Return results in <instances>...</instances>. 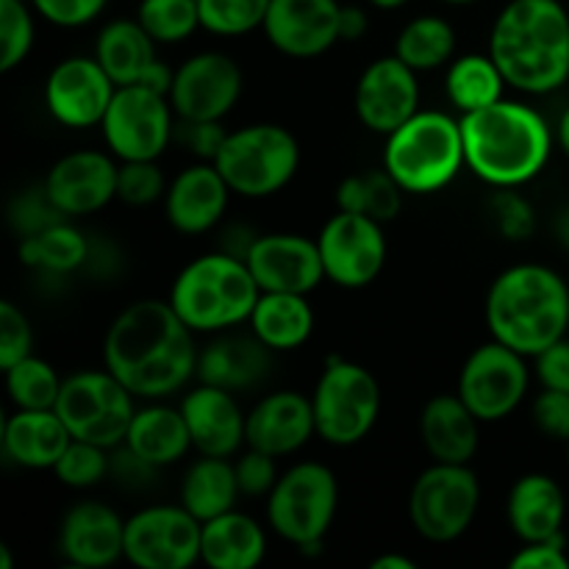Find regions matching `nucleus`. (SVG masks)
Segmentation results:
<instances>
[{
  "mask_svg": "<svg viewBox=\"0 0 569 569\" xmlns=\"http://www.w3.org/2000/svg\"><path fill=\"white\" fill-rule=\"evenodd\" d=\"M114 92L117 83L94 56H70L50 70L44 81V106L59 126L83 131L100 126Z\"/></svg>",
  "mask_w": 569,
  "mask_h": 569,
  "instance_id": "17",
  "label": "nucleus"
},
{
  "mask_svg": "<svg viewBox=\"0 0 569 569\" xmlns=\"http://www.w3.org/2000/svg\"><path fill=\"white\" fill-rule=\"evenodd\" d=\"M537 361V378L545 389H561L569 392V339H559L542 353L533 356Z\"/></svg>",
  "mask_w": 569,
  "mask_h": 569,
  "instance_id": "53",
  "label": "nucleus"
},
{
  "mask_svg": "<svg viewBox=\"0 0 569 569\" xmlns=\"http://www.w3.org/2000/svg\"><path fill=\"white\" fill-rule=\"evenodd\" d=\"M478 417L459 395H437L420 415V437L428 456L442 465H470L478 453Z\"/></svg>",
  "mask_w": 569,
  "mask_h": 569,
  "instance_id": "29",
  "label": "nucleus"
},
{
  "mask_svg": "<svg viewBox=\"0 0 569 569\" xmlns=\"http://www.w3.org/2000/svg\"><path fill=\"white\" fill-rule=\"evenodd\" d=\"M122 445L153 470L176 465L192 450V437H189L181 406L172 409V406L156 403L137 409Z\"/></svg>",
  "mask_w": 569,
  "mask_h": 569,
  "instance_id": "32",
  "label": "nucleus"
},
{
  "mask_svg": "<svg viewBox=\"0 0 569 569\" xmlns=\"http://www.w3.org/2000/svg\"><path fill=\"white\" fill-rule=\"evenodd\" d=\"M181 142L187 144L189 153H194L203 161H214V156L220 153L222 142H226L228 131L222 128V120L211 122H181V131H178Z\"/></svg>",
  "mask_w": 569,
  "mask_h": 569,
  "instance_id": "52",
  "label": "nucleus"
},
{
  "mask_svg": "<svg viewBox=\"0 0 569 569\" xmlns=\"http://www.w3.org/2000/svg\"><path fill=\"white\" fill-rule=\"evenodd\" d=\"M117 170L120 164L109 153L76 150L50 167L44 192L64 217L94 214L117 198Z\"/></svg>",
  "mask_w": 569,
  "mask_h": 569,
  "instance_id": "21",
  "label": "nucleus"
},
{
  "mask_svg": "<svg viewBox=\"0 0 569 569\" xmlns=\"http://www.w3.org/2000/svg\"><path fill=\"white\" fill-rule=\"evenodd\" d=\"M531 420L548 439L569 442V392L542 387V392L533 398Z\"/></svg>",
  "mask_w": 569,
  "mask_h": 569,
  "instance_id": "48",
  "label": "nucleus"
},
{
  "mask_svg": "<svg viewBox=\"0 0 569 569\" xmlns=\"http://www.w3.org/2000/svg\"><path fill=\"white\" fill-rule=\"evenodd\" d=\"M478 506H481V483L470 465L433 461L411 487L409 520L422 539L448 545L470 531Z\"/></svg>",
  "mask_w": 569,
  "mask_h": 569,
  "instance_id": "11",
  "label": "nucleus"
},
{
  "mask_svg": "<svg viewBox=\"0 0 569 569\" xmlns=\"http://www.w3.org/2000/svg\"><path fill=\"white\" fill-rule=\"evenodd\" d=\"M339 509V483L320 461H300L278 476L267 495V522L303 553L320 548Z\"/></svg>",
  "mask_w": 569,
  "mask_h": 569,
  "instance_id": "8",
  "label": "nucleus"
},
{
  "mask_svg": "<svg viewBox=\"0 0 569 569\" xmlns=\"http://www.w3.org/2000/svg\"><path fill=\"white\" fill-rule=\"evenodd\" d=\"M261 289L248 261L220 250L189 261L170 289V306L194 333H220L250 317Z\"/></svg>",
  "mask_w": 569,
  "mask_h": 569,
  "instance_id": "5",
  "label": "nucleus"
},
{
  "mask_svg": "<svg viewBox=\"0 0 569 569\" xmlns=\"http://www.w3.org/2000/svg\"><path fill=\"white\" fill-rule=\"evenodd\" d=\"M59 550L76 567L114 565L126 559V520L100 500H81L61 520Z\"/></svg>",
  "mask_w": 569,
  "mask_h": 569,
  "instance_id": "23",
  "label": "nucleus"
},
{
  "mask_svg": "<svg viewBox=\"0 0 569 569\" xmlns=\"http://www.w3.org/2000/svg\"><path fill=\"white\" fill-rule=\"evenodd\" d=\"M465 164L461 120L445 111H417L389 133L383 148V167L411 194L439 192Z\"/></svg>",
  "mask_w": 569,
  "mask_h": 569,
  "instance_id": "6",
  "label": "nucleus"
},
{
  "mask_svg": "<svg viewBox=\"0 0 569 569\" xmlns=\"http://www.w3.org/2000/svg\"><path fill=\"white\" fill-rule=\"evenodd\" d=\"M403 192L406 189L389 176L387 167H381V170L359 172V176L345 178L337 189V206L339 211H350V214H365L378 222H389L403 209Z\"/></svg>",
  "mask_w": 569,
  "mask_h": 569,
  "instance_id": "38",
  "label": "nucleus"
},
{
  "mask_svg": "<svg viewBox=\"0 0 569 569\" xmlns=\"http://www.w3.org/2000/svg\"><path fill=\"white\" fill-rule=\"evenodd\" d=\"M556 139H559V148L565 150V156L569 159V106L565 109V114H561L559 128H556Z\"/></svg>",
  "mask_w": 569,
  "mask_h": 569,
  "instance_id": "56",
  "label": "nucleus"
},
{
  "mask_svg": "<svg viewBox=\"0 0 569 569\" xmlns=\"http://www.w3.org/2000/svg\"><path fill=\"white\" fill-rule=\"evenodd\" d=\"M487 326L492 339L533 359L567 337V281L545 264L509 267L489 287Z\"/></svg>",
  "mask_w": 569,
  "mask_h": 569,
  "instance_id": "4",
  "label": "nucleus"
},
{
  "mask_svg": "<svg viewBox=\"0 0 569 569\" xmlns=\"http://www.w3.org/2000/svg\"><path fill=\"white\" fill-rule=\"evenodd\" d=\"M170 183L156 161H122L117 170V198L128 206H150L164 198Z\"/></svg>",
  "mask_w": 569,
  "mask_h": 569,
  "instance_id": "44",
  "label": "nucleus"
},
{
  "mask_svg": "<svg viewBox=\"0 0 569 569\" xmlns=\"http://www.w3.org/2000/svg\"><path fill=\"white\" fill-rule=\"evenodd\" d=\"M559 239L569 248V209L561 211L559 217Z\"/></svg>",
  "mask_w": 569,
  "mask_h": 569,
  "instance_id": "58",
  "label": "nucleus"
},
{
  "mask_svg": "<svg viewBox=\"0 0 569 569\" xmlns=\"http://www.w3.org/2000/svg\"><path fill=\"white\" fill-rule=\"evenodd\" d=\"M33 48V17L26 0H0V72H11Z\"/></svg>",
  "mask_w": 569,
  "mask_h": 569,
  "instance_id": "42",
  "label": "nucleus"
},
{
  "mask_svg": "<svg viewBox=\"0 0 569 569\" xmlns=\"http://www.w3.org/2000/svg\"><path fill=\"white\" fill-rule=\"evenodd\" d=\"M267 556V533L253 517L231 509L203 522L200 561L211 569H256Z\"/></svg>",
  "mask_w": 569,
  "mask_h": 569,
  "instance_id": "31",
  "label": "nucleus"
},
{
  "mask_svg": "<svg viewBox=\"0 0 569 569\" xmlns=\"http://www.w3.org/2000/svg\"><path fill=\"white\" fill-rule=\"evenodd\" d=\"M311 437H317L311 398L289 389L261 398L244 422V445L276 459L298 453Z\"/></svg>",
  "mask_w": 569,
  "mask_h": 569,
  "instance_id": "24",
  "label": "nucleus"
},
{
  "mask_svg": "<svg viewBox=\"0 0 569 569\" xmlns=\"http://www.w3.org/2000/svg\"><path fill=\"white\" fill-rule=\"evenodd\" d=\"M406 3H409V0H370V6H376V9H381V11L403 9Z\"/></svg>",
  "mask_w": 569,
  "mask_h": 569,
  "instance_id": "57",
  "label": "nucleus"
},
{
  "mask_svg": "<svg viewBox=\"0 0 569 569\" xmlns=\"http://www.w3.org/2000/svg\"><path fill=\"white\" fill-rule=\"evenodd\" d=\"M200 28L217 37H244L264 26L270 0H198Z\"/></svg>",
  "mask_w": 569,
  "mask_h": 569,
  "instance_id": "41",
  "label": "nucleus"
},
{
  "mask_svg": "<svg viewBox=\"0 0 569 569\" xmlns=\"http://www.w3.org/2000/svg\"><path fill=\"white\" fill-rule=\"evenodd\" d=\"M370 567L372 569H415V561L406 559V556H398V553H383V556H378Z\"/></svg>",
  "mask_w": 569,
  "mask_h": 569,
  "instance_id": "55",
  "label": "nucleus"
},
{
  "mask_svg": "<svg viewBox=\"0 0 569 569\" xmlns=\"http://www.w3.org/2000/svg\"><path fill=\"white\" fill-rule=\"evenodd\" d=\"M94 59L100 61L117 87H150L170 92L172 72L156 56V42L139 20H111L94 42Z\"/></svg>",
  "mask_w": 569,
  "mask_h": 569,
  "instance_id": "22",
  "label": "nucleus"
},
{
  "mask_svg": "<svg viewBox=\"0 0 569 569\" xmlns=\"http://www.w3.org/2000/svg\"><path fill=\"white\" fill-rule=\"evenodd\" d=\"M467 167L498 189H517L545 170L553 131L537 109L517 100H495L461 114Z\"/></svg>",
  "mask_w": 569,
  "mask_h": 569,
  "instance_id": "3",
  "label": "nucleus"
},
{
  "mask_svg": "<svg viewBox=\"0 0 569 569\" xmlns=\"http://www.w3.org/2000/svg\"><path fill=\"white\" fill-rule=\"evenodd\" d=\"M272 350L256 333L250 337H220L206 345L198 356L200 383L222 387L228 392L250 389L270 372Z\"/></svg>",
  "mask_w": 569,
  "mask_h": 569,
  "instance_id": "30",
  "label": "nucleus"
},
{
  "mask_svg": "<svg viewBox=\"0 0 569 569\" xmlns=\"http://www.w3.org/2000/svg\"><path fill=\"white\" fill-rule=\"evenodd\" d=\"M442 3H450V6H470V3H476V0H442Z\"/></svg>",
  "mask_w": 569,
  "mask_h": 569,
  "instance_id": "60",
  "label": "nucleus"
},
{
  "mask_svg": "<svg viewBox=\"0 0 569 569\" xmlns=\"http://www.w3.org/2000/svg\"><path fill=\"white\" fill-rule=\"evenodd\" d=\"M503 72H500V67L495 64L489 53L459 56V59L450 61L448 72H445V92H448V100L461 114H470V111H478L500 100L503 98Z\"/></svg>",
  "mask_w": 569,
  "mask_h": 569,
  "instance_id": "35",
  "label": "nucleus"
},
{
  "mask_svg": "<svg viewBox=\"0 0 569 569\" xmlns=\"http://www.w3.org/2000/svg\"><path fill=\"white\" fill-rule=\"evenodd\" d=\"M137 20L156 44H178L200 28L198 0H139Z\"/></svg>",
  "mask_w": 569,
  "mask_h": 569,
  "instance_id": "40",
  "label": "nucleus"
},
{
  "mask_svg": "<svg viewBox=\"0 0 569 569\" xmlns=\"http://www.w3.org/2000/svg\"><path fill=\"white\" fill-rule=\"evenodd\" d=\"M89 259V242L76 226L67 220L53 222V226L42 228V231L22 237L20 244V261L33 270L53 272V276H64V272H76L87 264Z\"/></svg>",
  "mask_w": 569,
  "mask_h": 569,
  "instance_id": "36",
  "label": "nucleus"
},
{
  "mask_svg": "<svg viewBox=\"0 0 569 569\" xmlns=\"http://www.w3.org/2000/svg\"><path fill=\"white\" fill-rule=\"evenodd\" d=\"M367 28H370V20H367L365 9L342 6V14H339V37H342V42H359L367 33Z\"/></svg>",
  "mask_w": 569,
  "mask_h": 569,
  "instance_id": "54",
  "label": "nucleus"
},
{
  "mask_svg": "<svg viewBox=\"0 0 569 569\" xmlns=\"http://www.w3.org/2000/svg\"><path fill=\"white\" fill-rule=\"evenodd\" d=\"M231 194V187L220 176V170L211 161H198V164L178 172L170 187H167V222L178 233H187V237L211 231L226 214Z\"/></svg>",
  "mask_w": 569,
  "mask_h": 569,
  "instance_id": "26",
  "label": "nucleus"
},
{
  "mask_svg": "<svg viewBox=\"0 0 569 569\" xmlns=\"http://www.w3.org/2000/svg\"><path fill=\"white\" fill-rule=\"evenodd\" d=\"M200 531L183 506H150L126 520V559L139 569H189L200 561Z\"/></svg>",
  "mask_w": 569,
  "mask_h": 569,
  "instance_id": "15",
  "label": "nucleus"
},
{
  "mask_svg": "<svg viewBox=\"0 0 569 569\" xmlns=\"http://www.w3.org/2000/svg\"><path fill=\"white\" fill-rule=\"evenodd\" d=\"M109 448H100V445L81 442V439H72L67 445V450L61 453V459L56 461L53 472L64 487L70 489H89L94 483H100L109 472Z\"/></svg>",
  "mask_w": 569,
  "mask_h": 569,
  "instance_id": "43",
  "label": "nucleus"
},
{
  "mask_svg": "<svg viewBox=\"0 0 569 569\" xmlns=\"http://www.w3.org/2000/svg\"><path fill=\"white\" fill-rule=\"evenodd\" d=\"M3 453L26 470H53L56 461L72 442L64 420L56 409H17L3 422Z\"/></svg>",
  "mask_w": 569,
  "mask_h": 569,
  "instance_id": "28",
  "label": "nucleus"
},
{
  "mask_svg": "<svg viewBox=\"0 0 569 569\" xmlns=\"http://www.w3.org/2000/svg\"><path fill=\"white\" fill-rule=\"evenodd\" d=\"M0 569H11V556L6 545H0Z\"/></svg>",
  "mask_w": 569,
  "mask_h": 569,
  "instance_id": "59",
  "label": "nucleus"
},
{
  "mask_svg": "<svg viewBox=\"0 0 569 569\" xmlns=\"http://www.w3.org/2000/svg\"><path fill=\"white\" fill-rule=\"evenodd\" d=\"M250 272L261 292H295L309 295L326 278L317 239L300 233H264L256 237L248 256Z\"/></svg>",
  "mask_w": 569,
  "mask_h": 569,
  "instance_id": "20",
  "label": "nucleus"
},
{
  "mask_svg": "<svg viewBox=\"0 0 569 569\" xmlns=\"http://www.w3.org/2000/svg\"><path fill=\"white\" fill-rule=\"evenodd\" d=\"M133 398L137 395L106 367L81 370L72 372L61 383L56 415L64 420L72 439L100 445V448H120L137 415Z\"/></svg>",
  "mask_w": 569,
  "mask_h": 569,
  "instance_id": "10",
  "label": "nucleus"
},
{
  "mask_svg": "<svg viewBox=\"0 0 569 569\" xmlns=\"http://www.w3.org/2000/svg\"><path fill=\"white\" fill-rule=\"evenodd\" d=\"M33 328L22 309H17L11 300L0 303V370H9L20 359L31 356Z\"/></svg>",
  "mask_w": 569,
  "mask_h": 569,
  "instance_id": "45",
  "label": "nucleus"
},
{
  "mask_svg": "<svg viewBox=\"0 0 569 569\" xmlns=\"http://www.w3.org/2000/svg\"><path fill=\"white\" fill-rule=\"evenodd\" d=\"M109 0H31L33 11L59 28H81L103 14Z\"/></svg>",
  "mask_w": 569,
  "mask_h": 569,
  "instance_id": "50",
  "label": "nucleus"
},
{
  "mask_svg": "<svg viewBox=\"0 0 569 569\" xmlns=\"http://www.w3.org/2000/svg\"><path fill=\"white\" fill-rule=\"evenodd\" d=\"M194 331L170 300H139L114 317L103 339V367L137 398H170L198 376Z\"/></svg>",
  "mask_w": 569,
  "mask_h": 569,
  "instance_id": "1",
  "label": "nucleus"
},
{
  "mask_svg": "<svg viewBox=\"0 0 569 569\" xmlns=\"http://www.w3.org/2000/svg\"><path fill=\"white\" fill-rule=\"evenodd\" d=\"M489 56L509 87L556 92L569 81V11L561 0H509L489 31Z\"/></svg>",
  "mask_w": 569,
  "mask_h": 569,
  "instance_id": "2",
  "label": "nucleus"
},
{
  "mask_svg": "<svg viewBox=\"0 0 569 569\" xmlns=\"http://www.w3.org/2000/svg\"><path fill=\"white\" fill-rule=\"evenodd\" d=\"M233 470H237L239 492L244 498H264L272 492L278 481L276 470V456L261 453V450L248 448L237 461H233Z\"/></svg>",
  "mask_w": 569,
  "mask_h": 569,
  "instance_id": "46",
  "label": "nucleus"
},
{
  "mask_svg": "<svg viewBox=\"0 0 569 569\" xmlns=\"http://www.w3.org/2000/svg\"><path fill=\"white\" fill-rule=\"evenodd\" d=\"M172 111L167 92L150 87H117L100 131L111 156L120 161H156L172 139Z\"/></svg>",
  "mask_w": 569,
  "mask_h": 569,
  "instance_id": "12",
  "label": "nucleus"
},
{
  "mask_svg": "<svg viewBox=\"0 0 569 569\" xmlns=\"http://www.w3.org/2000/svg\"><path fill=\"white\" fill-rule=\"evenodd\" d=\"M244 89L242 67L220 50L194 53L172 72L170 98L172 111L181 122L226 120L239 103Z\"/></svg>",
  "mask_w": 569,
  "mask_h": 569,
  "instance_id": "14",
  "label": "nucleus"
},
{
  "mask_svg": "<svg viewBox=\"0 0 569 569\" xmlns=\"http://www.w3.org/2000/svg\"><path fill=\"white\" fill-rule=\"evenodd\" d=\"M317 437L333 448H353L376 428L381 383L356 361L331 359L311 392Z\"/></svg>",
  "mask_w": 569,
  "mask_h": 569,
  "instance_id": "9",
  "label": "nucleus"
},
{
  "mask_svg": "<svg viewBox=\"0 0 569 569\" xmlns=\"http://www.w3.org/2000/svg\"><path fill=\"white\" fill-rule=\"evenodd\" d=\"M211 164L220 170L231 192L239 198H272L298 176L300 144L289 128L276 122H256L239 131H228Z\"/></svg>",
  "mask_w": 569,
  "mask_h": 569,
  "instance_id": "7",
  "label": "nucleus"
},
{
  "mask_svg": "<svg viewBox=\"0 0 569 569\" xmlns=\"http://www.w3.org/2000/svg\"><path fill=\"white\" fill-rule=\"evenodd\" d=\"M339 14V0H270L261 31L278 53L289 59H317L342 42Z\"/></svg>",
  "mask_w": 569,
  "mask_h": 569,
  "instance_id": "19",
  "label": "nucleus"
},
{
  "mask_svg": "<svg viewBox=\"0 0 569 569\" xmlns=\"http://www.w3.org/2000/svg\"><path fill=\"white\" fill-rule=\"evenodd\" d=\"M181 415L187 420L192 448L200 456L231 459L242 450L248 415H242L237 398L228 389L200 383L183 395Z\"/></svg>",
  "mask_w": 569,
  "mask_h": 569,
  "instance_id": "25",
  "label": "nucleus"
},
{
  "mask_svg": "<svg viewBox=\"0 0 569 569\" xmlns=\"http://www.w3.org/2000/svg\"><path fill=\"white\" fill-rule=\"evenodd\" d=\"M239 495L233 461L217 456H200L181 481V506L200 522L231 511Z\"/></svg>",
  "mask_w": 569,
  "mask_h": 569,
  "instance_id": "34",
  "label": "nucleus"
},
{
  "mask_svg": "<svg viewBox=\"0 0 569 569\" xmlns=\"http://www.w3.org/2000/svg\"><path fill=\"white\" fill-rule=\"evenodd\" d=\"M567 465H569V442H567Z\"/></svg>",
  "mask_w": 569,
  "mask_h": 569,
  "instance_id": "61",
  "label": "nucleus"
},
{
  "mask_svg": "<svg viewBox=\"0 0 569 569\" xmlns=\"http://www.w3.org/2000/svg\"><path fill=\"white\" fill-rule=\"evenodd\" d=\"M6 376V392H9L11 403L17 409H56V400L61 392V378L56 376L53 367L48 361L37 359V356H26L9 370Z\"/></svg>",
  "mask_w": 569,
  "mask_h": 569,
  "instance_id": "39",
  "label": "nucleus"
},
{
  "mask_svg": "<svg viewBox=\"0 0 569 569\" xmlns=\"http://www.w3.org/2000/svg\"><path fill=\"white\" fill-rule=\"evenodd\" d=\"M492 214L506 239H528L537 228V214H533L531 203L511 189L495 194Z\"/></svg>",
  "mask_w": 569,
  "mask_h": 569,
  "instance_id": "47",
  "label": "nucleus"
},
{
  "mask_svg": "<svg viewBox=\"0 0 569 569\" xmlns=\"http://www.w3.org/2000/svg\"><path fill=\"white\" fill-rule=\"evenodd\" d=\"M506 517L520 542H545L561 537L567 520L565 489L545 472H528L511 487Z\"/></svg>",
  "mask_w": 569,
  "mask_h": 569,
  "instance_id": "27",
  "label": "nucleus"
},
{
  "mask_svg": "<svg viewBox=\"0 0 569 569\" xmlns=\"http://www.w3.org/2000/svg\"><path fill=\"white\" fill-rule=\"evenodd\" d=\"M526 359L528 356L517 353L498 339L481 345L467 356L456 395L481 422L506 420L526 400L531 387V370Z\"/></svg>",
  "mask_w": 569,
  "mask_h": 569,
  "instance_id": "13",
  "label": "nucleus"
},
{
  "mask_svg": "<svg viewBox=\"0 0 569 569\" xmlns=\"http://www.w3.org/2000/svg\"><path fill=\"white\" fill-rule=\"evenodd\" d=\"M456 53V31L445 17L422 14L406 22L395 39V56L415 72H431L450 64Z\"/></svg>",
  "mask_w": 569,
  "mask_h": 569,
  "instance_id": "37",
  "label": "nucleus"
},
{
  "mask_svg": "<svg viewBox=\"0 0 569 569\" xmlns=\"http://www.w3.org/2000/svg\"><path fill=\"white\" fill-rule=\"evenodd\" d=\"M353 100L361 126L389 137L420 111V81L398 56H383L361 72Z\"/></svg>",
  "mask_w": 569,
  "mask_h": 569,
  "instance_id": "18",
  "label": "nucleus"
},
{
  "mask_svg": "<svg viewBox=\"0 0 569 569\" xmlns=\"http://www.w3.org/2000/svg\"><path fill=\"white\" fill-rule=\"evenodd\" d=\"M326 278L342 289L370 287L387 264L383 222L365 214L339 211L317 237Z\"/></svg>",
  "mask_w": 569,
  "mask_h": 569,
  "instance_id": "16",
  "label": "nucleus"
},
{
  "mask_svg": "<svg viewBox=\"0 0 569 569\" xmlns=\"http://www.w3.org/2000/svg\"><path fill=\"white\" fill-rule=\"evenodd\" d=\"M61 220H67V217L56 209L50 194L44 192V187L39 192H28L22 198H17L14 209H11V222H14V228L22 237H31V233L42 231V228Z\"/></svg>",
  "mask_w": 569,
  "mask_h": 569,
  "instance_id": "49",
  "label": "nucleus"
},
{
  "mask_svg": "<svg viewBox=\"0 0 569 569\" xmlns=\"http://www.w3.org/2000/svg\"><path fill=\"white\" fill-rule=\"evenodd\" d=\"M248 322L250 331L272 353H287V350L303 348L311 339V333H315V309L309 303V295L261 292Z\"/></svg>",
  "mask_w": 569,
  "mask_h": 569,
  "instance_id": "33",
  "label": "nucleus"
},
{
  "mask_svg": "<svg viewBox=\"0 0 569 569\" xmlns=\"http://www.w3.org/2000/svg\"><path fill=\"white\" fill-rule=\"evenodd\" d=\"M511 569H569V556L565 548V533L545 542H522L509 559Z\"/></svg>",
  "mask_w": 569,
  "mask_h": 569,
  "instance_id": "51",
  "label": "nucleus"
}]
</instances>
